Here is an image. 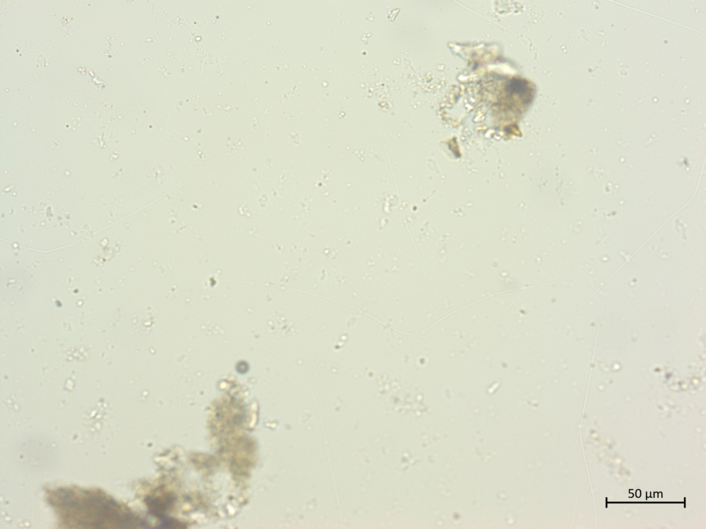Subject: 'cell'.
Instances as JSON below:
<instances>
[{"mask_svg":"<svg viewBox=\"0 0 706 529\" xmlns=\"http://www.w3.org/2000/svg\"><path fill=\"white\" fill-rule=\"evenodd\" d=\"M53 505L65 523L77 527H130L134 523L129 512L98 492L60 490L52 496Z\"/></svg>","mask_w":706,"mask_h":529,"instance_id":"6da1fadb","label":"cell"}]
</instances>
